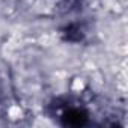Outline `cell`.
<instances>
[{
    "label": "cell",
    "instance_id": "1",
    "mask_svg": "<svg viewBox=\"0 0 128 128\" xmlns=\"http://www.w3.org/2000/svg\"><path fill=\"white\" fill-rule=\"evenodd\" d=\"M88 124V113L80 108H70L62 114V125L65 126H84Z\"/></svg>",
    "mask_w": 128,
    "mask_h": 128
},
{
    "label": "cell",
    "instance_id": "2",
    "mask_svg": "<svg viewBox=\"0 0 128 128\" xmlns=\"http://www.w3.org/2000/svg\"><path fill=\"white\" fill-rule=\"evenodd\" d=\"M62 35H63V39L68 42H80L83 39V32H82L80 26H77V24H68L62 30Z\"/></svg>",
    "mask_w": 128,
    "mask_h": 128
}]
</instances>
